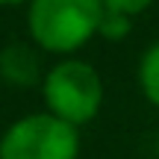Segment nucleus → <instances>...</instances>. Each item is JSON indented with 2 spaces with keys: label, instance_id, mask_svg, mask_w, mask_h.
Returning <instances> with one entry per match:
<instances>
[{
  "label": "nucleus",
  "instance_id": "f257e3e1",
  "mask_svg": "<svg viewBox=\"0 0 159 159\" xmlns=\"http://www.w3.org/2000/svg\"><path fill=\"white\" fill-rule=\"evenodd\" d=\"M103 12V0H30L27 33L39 50L74 56L100 35Z\"/></svg>",
  "mask_w": 159,
  "mask_h": 159
},
{
  "label": "nucleus",
  "instance_id": "0eeeda50",
  "mask_svg": "<svg viewBox=\"0 0 159 159\" xmlns=\"http://www.w3.org/2000/svg\"><path fill=\"white\" fill-rule=\"evenodd\" d=\"M30 0H0V6H27Z\"/></svg>",
  "mask_w": 159,
  "mask_h": 159
},
{
  "label": "nucleus",
  "instance_id": "423d86ee",
  "mask_svg": "<svg viewBox=\"0 0 159 159\" xmlns=\"http://www.w3.org/2000/svg\"><path fill=\"white\" fill-rule=\"evenodd\" d=\"M153 6V0H103V9L112 15H124V18H139L142 12H148Z\"/></svg>",
  "mask_w": 159,
  "mask_h": 159
},
{
  "label": "nucleus",
  "instance_id": "f03ea898",
  "mask_svg": "<svg viewBox=\"0 0 159 159\" xmlns=\"http://www.w3.org/2000/svg\"><path fill=\"white\" fill-rule=\"evenodd\" d=\"M44 109L74 127H85L103 106V77L91 62L62 56L39 80Z\"/></svg>",
  "mask_w": 159,
  "mask_h": 159
},
{
  "label": "nucleus",
  "instance_id": "20e7f679",
  "mask_svg": "<svg viewBox=\"0 0 159 159\" xmlns=\"http://www.w3.org/2000/svg\"><path fill=\"white\" fill-rule=\"evenodd\" d=\"M136 80H139V89H142L144 100L159 109V41H153L142 53L139 68H136Z\"/></svg>",
  "mask_w": 159,
  "mask_h": 159
},
{
  "label": "nucleus",
  "instance_id": "39448f33",
  "mask_svg": "<svg viewBox=\"0 0 159 159\" xmlns=\"http://www.w3.org/2000/svg\"><path fill=\"white\" fill-rule=\"evenodd\" d=\"M133 27V18H124V15H112V12H103V21H100V39H109V41H118L130 33Z\"/></svg>",
  "mask_w": 159,
  "mask_h": 159
},
{
  "label": "nucleus",
  "instance_id": "7ed1b4c3",
  "mask_svg": "<svg viewBox=\"0 0 159 159\" xmlns=\"http://www.w3.org/2000/svg\"><path fill=\"white\" fill-rule=\"evenodd\" d=\"M80 127L47 109L15 118L0 136V159H80Z\"/></svg>",
  "mask_w": 159,
  "mask_h": 159
},
{
  "label": "nucleus",
  "instance_id": "6e6552de",
  "mask_svg": "<svg viewBox=\"0 0 159 159\" xmlns=\"http://www.w3.org/2000/svg\"><path fill=\"white\" fill-rule=\"evenodd\" d=\"M156 150H159V142H156Z\"/></svg>",
  "mask_w": 159,
  "mask_h": 159
}]
</instances>
